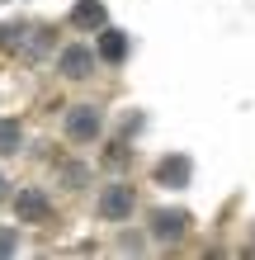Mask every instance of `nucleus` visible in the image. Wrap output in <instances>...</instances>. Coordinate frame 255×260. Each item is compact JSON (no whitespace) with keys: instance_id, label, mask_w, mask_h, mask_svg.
Wrapping results in <instances>:
<instances>
[{"instance_id":"obj_1","label":"nucleus","mask_w":255,"mask_h":260,"mask_svg":"<svg viewBox=\"0 0 255 260\" xmlns=\"http://www.w3.org/2000/svg\"><path fill=\"white\" fill-rule=\"evenodd\" d=\"M132 204H137V194H132L128 185H109L104 199H99V213H104V218H128Z\"/></svg>"},{"instance_id":"obj_2","label":"nucleus","mask_w":255,"mask_h":260,"mask_svg":"<svg viewBox=\"0 0 255 260\" xmlns=\"http://www.w3.org/2000/svg\"><path fill=\"white\" fill-rule=\"evenodd\" d=\"M66 133L76 137V142H90V137L99 133V114L85 109V104H81V109H71V114H66Z\"/></svg>"},{"instance_id":"obj_3","label":"nucleus","mask_w":255,"mask_h":260,"mask_svg":"<svg viewBox=\"0 0 255 260\" xmlns=\"http://www.w3.org/2000/svg\"><path fill=\"white\" fill-rule=\"evenodd\" d=\"M99 57L104 62H123L128 57V38L118 34V28H99Z\"/></svg>"},{"instance_id":"obj_4","label":"nucleus","mask_w":255,"mask_h":260,"mask_svg":"<svg viewBox=\"0 0 255 260\" xmlns=\"http://www.w3.org/2000/svg\"><path fill=\"white\" fill-rule=\"evenodd\" d=\"M71 24L76 28H104V5L99 0H81V5L71 10Z\"/></svg>"},{"instance_id":"obj_5","label":"nucleus","mask_w":255,"mask_h":260,"mask_svg":"<svg viewBox=\"0 0 255 260\" xmlns=\"http://www.w3.org/2000/svg\"><path fill=\"white\" fill-rule=\"evenodd\" d=\"M62 71L71 76V81H85V76H90V52L85 48H66L62 52Z\"/></svg>"},{"instance_id":"obj_6","label":"nucleus","mask_w":255,"mask_h":260,"mask_svg":"<svg viewBox=\"0 0 255 260\" xmlns=\"http://www.w3.org/2000/svg\"><path fill=\"white\" fill-rule=\"evenodd\" d=\"M152 222H156L161 237H179V232H185V213H175V208H161Z\"/></svg>"},{"instance_id":"obj_7","label":"nucleus","mask_w":255,"mask_h":260,"mask_svg":"<svg viewBox=\"0 0 255 260\" xmlns=\"http://www.w3.org/2000/svg\"><path fill=\"white\" fill-rule=\"evenodd\" d=\"M156 175L166 180V185H185V180H189V161H185V156H170V161H161Z\"/></svg>"},{"instance_id":"obj_8","label":"nucleus","mask_w":255,"mask_h":260,"mask_svg":"<svg viewBox=\"0 0 255 260\" xmlns=\"http://www.w3.org/2000/svg\"><path fill=\"white\" fill-rule=\"evenodd\" d=\"M0 151H19V123L0 118Z\"/></svg>"},{"instance_id":"obj_9","label":"nucleus","mask_w":255,"mask_h":260,"mask_svg":"<svg viewBox=\"0 0 255 260\" xmlns=\"http://www.w3.org/2000/svg\"><path fill=\"white\" fill-rule=\"evenodd\" d=\"M19 213H24V218H43V213H48V199H43V194H24Z\"/></svg>"},{"instance_id":"obj_10","label":"nucleus","mask_w":255,"mask_h":260,"mask_svg":"<svg viewBox=\"0 0 255 260\" xmlns=\"http://www.w3.org/2000/svg\"><path fill=\"white\" fill-rule=\"evenodd\" d=\"M14 251V232H0V255H10Z\"/></svg>"},{"instance_id":"obj_11","label":"nucleus","mask_w":255,"mask_h":260,"mask_svg":"<svg viewBox=\"0 0 255 260\" xmlns=\"http://www.w3.org/2000/svg\"><path fill=\"white\" fill-rule=\"evenodd\" d=\"M0 199H5V180H0Z\"/></svg>"}]
</instances>
